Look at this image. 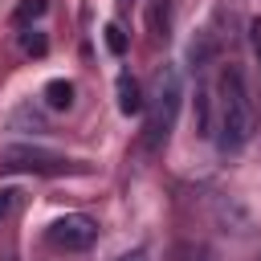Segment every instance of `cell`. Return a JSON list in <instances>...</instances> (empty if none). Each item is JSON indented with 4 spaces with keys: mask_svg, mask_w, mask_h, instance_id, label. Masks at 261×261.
Wrapping results in <instances>:
<instances>
[{
    "mask_svg": "<svg viewBox=\"0 0 261 261\" xmlns=\"http://www.w3.org/2000/svg\"><path fill=\"white\" fill-rule=\"evenodd\" d=\"M106 45H110L114 53H122V49H126V37H122V29H118V24H106Z\"/></svg>",
    "mask_w": 261,
    "mask_h": 261,
    "instance_id": "cell-7",
    "label": "cell"
},
{
    "mask_svg": "<svg viewBox=\"0 0 261 261\" xmlns=\"http://www.w3.org/2000/svg\"><path fill=\"white\" fill-rule=\"evenodd\" d=\"M45 98H49V106H53V110H69V106H73V86L57 77V82H49V86H45Z\"/></svg>",
    "mask_w": 261,
    "mask_h": 261,
    "instance_id": "cell-6",
    "label": "cell"
},
{
    "mask_svg": "<svg viewBox=\"0 0 261 261\" xmlns=\"http://www.w3.org/2000/svg\"><path fill=\"white\" fill-rule=\"evenodd\" d=\"M0 167H12V171H49V175H57V171H69L73 163L65 159V155H53V151H45V147H4L0 151Z\"/></svg>",
    "mask_w": 261,
    "mask_h": 261,
    "instance_id": "cell-4",
    "label": "cell"
},
{
    "mask_svg": "<svg viewBox=\"0 0 261 261\" xmlns=\"http://www.w3.org/2000/svg\"><path fill=\"white\" fill-rule=\"evenodd\" d=\"M179 98H184L179 69H175V65L159 69L155 94H151V102H143V106H147V147H151V151L167 143V135H171V126H175V114H179Z\"/></svg>",
    "mask_w": 261,
    "mask_h": 261,
    "instance_id": "cell-2",
    "label": "cell"
},
{
    "mask_svg": "<svg viewBox=\"0 0 261 261\" xmlns=\"http://www.w3.org/2000/svg\"><path fill=\"white\" fill-rule=\"evenodd\" d=\"M41 12H45V0H24L16 8V20H29V16H41Z\"/></svg>",
    "mask_w": 261,
    "mask_h": 261,
    "instance_id": "cell-8",
    "label": "cell"
},
{
    "mask_svg": "<svg viewBox=\"0 0 261 261\" xmlns=\"http://www.w3.org/2000/svg\"><path fill=\"white\" fill-rule=\"evenodd\" d=\"M114 261H147V253H143V249H135V253H122V257H114Z\"/></svg>",
    "mask_w": 261,
    "mask_h": 261,
    "instance_id": "cell-11",
    "label": "cell"
},
{
    "mask_svg": "<svg viewBox=\"0 0 261 261\" xmlns=\"http://www.w3.org/2000/svg\"><path fill=\"white\" fill-rule=\"evenodd\" d=\"M118 110H122V114H139V110H143V90H139V82H135L130 73L118 77Z\"/></svg>",
    "mask_w": 261,
    "mask_h": 261,
    "instance_id": "cell-5",
    "label": "cell"
},
{
    "mask_svg": "<svg viewBox=\"0 0 261 261\" xmlns=\"http://www.w3.org/2000/svg\"><path fill=\"white\" fill-rule=\"evenodd\" d=\"M253 49H257V57H261V20L253 24Z\"/></svg>",
    "mask_w": 261,
    "mask_h": 261,
    "instance_id": "cell-12",
    "label": "cell"
},
{
    "mask_svg": "<svg viewBox=\"0 0 261 261\" xmlns=\"http://www.w3.org/2000/svg\"><path fill=\"white\" fill-rule=\"evenodd\" d=\"M253 135V102L237 65H224L216 82V143L220 151H241Z\"/></svg>",
    "mask_w": 261,
    "mask_h": 261,
    "instance_id": "cell-1",
    "label": "cell"
},
{
    "mask_svg": "<svg viewBox=\"0 0 261 261\" xmlns=\"http://www.w3.org/2000/svg\"><path fill=\"white\" fill-rule=\"evenodd\" d=\"M20 41H24V49H29V53H45V37H41L37 29H29Z\"/></svg>",
    "mask_w": 261,
    "mask_h": 261,
    "instance_id": "cell-9",
    "label": "cell"
},
{
    "mask_svg": "<svg viewBox=\"0 0 261 261\" xmlns=\"http://www.w3.org/2000/svg\"><path fill=\"white\" fill-rule=\"evenodd\" d=\"M12 196H16V192H0V216H8V208H12Z\"/></svg>",
    "mask_w": 261,
    "mask_h": 261,
    "instance_id": "cell-10",
    "label": "cell"
},
{
    "mask_svg": "<svg viewBox=\"0 0 261 261\" xmlns=\"http://www.w3.org/2000/svg\"><path fill=\"white\" fill-rule=\"evenodd\" d=\"M98 241V224L82 212H65L49 224V245L53 249H65V253H82Z\"/></svg>",
    "mask_w": 261,
    "mask_h": 261,
    "instance_id": "cell-3",
    "label": "cell"
}]
</instances>
